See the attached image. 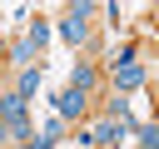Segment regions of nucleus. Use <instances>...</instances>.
<instances>
[{
  "label": "nucleus",
  "mask_w": 159,
  "mask_h": 149,
  "mask_svg": "<svg viewBox=\"0 0 159 149\" xmlns=\"http://www.w3.org/2000/svg\"><path fill=\"white\" fill-rule=\"evenodd\" d=\"M139 139H144V149H159V124H144Z\"/></svg>",
  "instance_id": "10"
},
{
  "label": "nucleus",
  "mask_w": 159,
  "mask_h": 149,
  "mask_svg": "<svg viewBox=\"0 0 159 149\" xmlns=\"http://www.w3.org/2000/svg\"><path fill=\"white\" fill-rule=\"evenodd\" d=\"M84 20H89V5H75V10L65 15V40H70V45H84V35H89Z\"/></svg>",
  "instance_id": "3"
},
{
  "label": "nucleus",
  "mask_w": 159,
  "mask_h": 149,
  "mask_svg": "<svg viewBox=\"0 0 159 149\" xmlns=\"http://www.w3.org/2000/svg\"><path fill=\"white\" fill-rule=\"evenodd\" d=\"M50 144H55V124H50V134H45V139H30L25 149H50Z\"/></svg>",
  "instance_id": "11"
},
{
  "label": "nucleus",
  "mask_w": 159,
  "mask_h": 149,
  "mask_svg": "<svg viewBox=\"0 0 159 149\" xmlns=\"http://www.w3.org/2000/svg\"><path fill=\"white\" fill-rule=\"evenodd\" d=\"M30 55H35V50H30V40H20V45H10V60H15V65H30Z\"/></svg>",
  "instance_id": "9"
},
{
  "label": "nucleus",
  "mask_w": 159,
  "mask_h": 149,
  "mask_svg": "<svg viewBox=\"0 0 159 149\" xmlns=\"http://www.w3.org/2000/svg\"><path fill=\"white\" fill-rule=\"evenodd\" d=\"M45 40H50V25H45V20H35V25H30V50H40Z\"/></svg>",
  "instance_id": "8"
},
{
  "label": "nucleus",
  "mask_w": 159,
  "mask_h": 149,
  "mask_svg": "<svg viewBox=\"0 0 159 149\" xmlns=\"http://www.w3.org/2000/svg\"><path fill=\"white\" fill-rule=\"evenodd\" d=\"M94 79H99V70H94V65H75V89H80V94H89V89H94Z\"/></svg>",
  "instance_id": "6"
},
{
  "label": "nucleus",
  "mask_w": 159,
  "mask_h": 149,
  "mask_svg": "<svg viewBox=\"0 0 159 149\" xmlns=\"http://www.w3.org/2000/svg\"><path fill=\"white\" fill-rule=\"evenodd\" d=\"M124 134H129V124H119V119H104V124L94 129V144H119Z\"/></svg>",
  "instance_id": "5"
},
{
  "label": "nucleus",
  "mask_w": 159,
  "mask_h": 149,
  "mask_svg": "<svg viewBox=\"0 0 159 149\" xmlns=\"http://www.w3.org/2000/svg\"><path fill=\"white\" fill-rule=\"evenodd\" d=\"M114 84H119V89H139V84H144V70H139V60H134V45H124V50L114 55Z\"/></svg>",
  "instance_id": "2"
},
{
  "label": "nucleus",
  "mask_w": 159,
  "mask_h": 149,
  "mask_svg": "<svg viewBox=\"0 0 159 149\" xmlns=\"http://www.w3.org/2000/svg\"><path fill=\"white\" fill-rule=\"evenodd\" d=\"M35 89H40V70H25V74H20V89H15V94H20V99H30Z\"/></svg>",
  "instance_id": "7"
},
{
  "label": "nucleus",
  "mask_w": 159,
  "mask_h": 149,
  "mask_svg": "<svg viewBox=\"0 0 159 149\" xmlns=\"http://www.w3.org/2000/svg\"><path fill=\"white\" fill-rule=\"evenodd\" d=\"M84 99H89V94H80V89L70 84V89L55 99V109H60V114H84Z\"/></svg>",
  "instance_id": "4"
},
{
  "label": "nucleus",
  "mask_w": 159,
  "mask_h": 149,
  "mask_svg": "<svg viewBox=\"0 0 159 149\" xmlns=\"http://www.w3.org/2000/svg\"><path fill=\"white\" fill-rule=\"evenodd\" d=\"M15 139H35V134H30V119H25V99L5 94L0 99V144H15Z\"/></svg>",
  "instance_id": "1"
}]
</instances>
